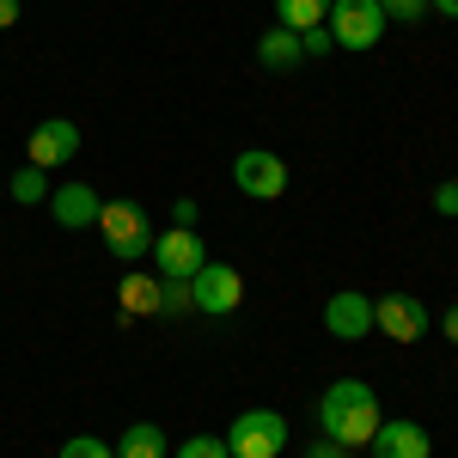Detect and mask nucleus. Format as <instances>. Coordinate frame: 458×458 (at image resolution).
<instances>
[{
	"instance_id": "f257e3e1",
	"label": "nucleus",
	"mask_w": 458,
	"mask_h": 458,
	"mask_svg": "<svg viewBox=\"0 0 458 458\" xmlns=\"http://www.w3.org/2000/svg\"><path fill=\"white\" fill-rule=\"evenodd\" d=\"M379 397L373 386H360V379H336V386L318 397V428H324V440H336V446H367L373 434H379Z\"/></svg>"
},
{
	"instance_id": "f03ea898",
	"label": "nucleus",
	"mask_w": 458,
	"mask_h": 458,
	"mask_svg": "<svg viewBox=\"0 0 458 458\" xmlns=\"http://www.w3.org/2000/svg\"><path fill=\"white\" fill-rule=\"evenodd\" d=\"M98 233H105V250H110V257H123V263L147 257L153 239H159V233L147 226L141 202H105V208H98Z\"/></svg>"
},
{
	"instance_id": "7ed1b4c3",
	"label": "nucleus",
	"mask_w": 458,
	"mask_h": 458,
	"mask_svg": "<svg viewBox=\"0 0 458 458\" xmlns=\"http://www.w3.org/2000/svg\"><path fill=\"white\" fill-rule=\"evenodd\" d=\"M324 25H330V43L336 49H354L360 55V49H373L386 37L391 19L379 13V0H330V19Z\"/></svg>"
},
{
	"instance_id": "20e7f679",
	"label": "nucleus",
	"mask_w": 458,
	"mask_h": 458,
	"mask_svg": "<svg viewBox=\"0 0 458 458\" xmlns=\"http://www.w3.org/2000/svg\"><path fill=\"white\" fill-rule=\"evenodd\" d=\"M226 453L233 458H282L287 453V416L276 410H245L233 434H226Z\"/></svg>"
},
{
	"instance_id": "39448f33",
	"label": "nucleus",
	"mask_w": 458,
	"mask_h": 458,
	"mask_svg": "<svg viewBox=\"0 0 458 458\" xmlns=\"http://www.w3.org/2000/svg\"><path fill=\"white\" fill-rule=\"evenodd\" d=\"M190 300H196V312H208V318L239 312V300H245V276L226 269V263H202V269L190 276Z\"/></svg>"
},
{
	"instance_id": "423d86ee",
	"label": "nucleus",
	"mask_w": 458,
	"mask_h": 458,
	"mask_svg": "<svg viewBox=\"0 0 458 458\" xmlns=\"http://www.w3.org/2000/svg\"><path fill=\"white\" fill-rule=\"evenodd\" d=\"M153 263H159V282H190L208 257H202V233L196 226H172L153 239Z\"/></svg>"
},
{
	"instance_id": "0eeeda50",
	"label": "nucleus",
	"mask_w": 458,
	"mask_h": 458,
	"mask_svg": "<svg viewBox=\"0 0 458 458\" xmlns=\"http://www.w3.org/2000/svg\"><path fill=\"white\" fill-rule=\"evenodd\" d=\"M233 183H239L245 196H257V202H276V196L287 190V165L276 159V153H257V147H250V153L233 159Z\"/></svg>"
},
{
	"instance_id": "6e6552de",
	"label": "nucleus",
	"mask_w": 458,
	"mask_h": 458,
	"mask_svg": "<svg viewBox=\"0 0 458 458\" xmlns=\"http://www.w3.org/2000/svg\"><path fill=\"white\" fill-rule=\"evenodd\" d=\"M373 330H386L391 343H416L428 330V306L410 293H386V300H373Z\"/></svg>"
},
{
	"instance_id": "1a4fd4ad",
	"label": "nucleus",
	"mask_w": 458,
	"mask_h": 458,
	"mask_svg": "<svg viewBox=\"0 0 458 458\" xmlns=\"http://www.w3.org/2000/svg\"><path fill=\"white\" fill-rule=\"evenodd\" d=\"M73 153H80V129H73L68 116H49V123H37L31 129V165H68Z\"/></svg>"
},
{
	"instance_id": "9d476101",
	"label": "nucleus",
	"mask_w": 458,
	"mask_h": 458,
	"mask_svg": "<svg viewBox=\"0 0 458 458\" xmlns=\"http://www.w3.org/2000/svg\"><path fill=\"white\" fill-rule=\"evenodd\" d=\"M324 330L343 336V343H360V336L373 330V300H367V293H330V306H324Z\"/></svg>"
},
{
	"instance_id": "9b49d317",
	"label": "nucleus",
	"mask_w": 458,
	"mask_h": 458,
	"mask_svg": "<svg viewBox=\"0 0 458 458\" xmlns=\"http://www.w3.org/2000/svg\"><path fill=\"white\" fill-rule=\"evenodd\" d=\"M98 208H105V202H98V190H92V183H62V190L49 196V214H55L68 233H80V226H98Z\"/></svg>"
},
{
	"instance_id": "f8f14e48",
	"label": "nucleus",
	"mask_w": 458,
	"mask_h": 458,
	"mask_svg": "<svg viewBox=\"0 0 458 458\" xmlns=\"http://www.w3.org/2000/svg\"><path fill=\"white\" fill-rule=\"evenodd\" d=\"M367 446H373V458H428L434 453L428 446V428H416V422H379V434Z\"/></svg>"
},
{
	"instance_id": "ddd939ff",
	"label": "nucleus",
	"mask_w": 458,
	"mask_h": 458,
	"mask_svg": "<svg viewBox=\"0 0 458 458\" xmlns=\"http://www.w3.org/2000/svg\"><path fill=\"white\" fill-rule=\"evenodd\" d=\"M257 62L269 73H293L300 62H306V49H300V31H287V25H276V31L257 37Z\"/></svg>"
},
{
	"instance_id": "4468645a",
	"label": "nucleus",
	"mask_w": 458,
	"mask_h": 458,
	"mask_svg": "<svg viewBox=\"0 0 458 458\" xmlns=\"http://www.w3.org/2000/svg\"><path fill=\"white\" fill-rule=\"evenodd\" d=\"M116 300H123V312H129V318H153V312H165V287L147 282V276H123Z\"/></svg>"
},
{
	"instance_id": "2eb2a0df",
	"label": "nucleus",
	"mask_w": 458,
	"mask_h": 458,
	"mask_svg": "<svg viewBox=\"0 0 458 458\" xmlns=\"http://www.w3.org/2000/svg\"><path fill=\"white\" fill-rule=\"evenodd\" d=\"M330 19V0H276V25L287 31H318Z\"/></svg>"
},
{
	"instance_id": "dca6fc26",
	"label": "nucleus",
	"mask_w": 458,
	"mask_h": 458,
	"mask_svg": "<svg viewBox=\"0 0 458 458\" xmlns=\"http://www.w3.org/2000/svg\"><path fill=\"white\" fill-rule=\"evenodd\" d=\"M172 446H165V428L153 422H135L129 434H123V446H116V458H165Z\"/></svg>"
},
{
	"instance_id": "f3484780",
	"label": "nucleus",
	"mask_w": 458,
	"mask_h": 458,
	"mask_svg": "<svg viewBox=\"0 0 458 458\" xmlns=\"http://www.w3.org/2000/svg\"><path fill=\"white\" fill-rule=\"evenodd\" d=\"M55 458H116V446L92 440V434H73V440H62V453H55Z\"/></svg>"
},
{
	"instance_id": "a211bd4d",
	"label": "nucleus",
	"mask_w": 458,
	"mask_h": 458,
	"mask_svg": "<svg viewBox=\"0 0 458 458\" xmlns=\"http://www.w3.org/2000/svg\"><path fill=\"white\" fill-rule=\"evenodd\" d=\"M43 190H49V177H43V165H25V172L13 177V196H19V202H43Z\"/></svg>"
},
{
	"instance_id": "6ab92c4d",
	"label": "nucleus",
	"mask_w": 458,
	"mask_h": 458,
	"mask_svg": "<svg viewBox=\"0 0 458 458\" xmlns=\"http://www.w3.org/2000/svg\"><path fill=\"white\" fill-rule=\"evenodd\" d=\"M379 13L397 19V25H416V19H428L434 6H428V0H379Z\"/></svg>"
},
{
	"instance_id": "aec40b11",
	"label": "nucleus",
	"mask_w": 458,
	"mask_h": 458,
	"mask_svg": "<svg viewBox=\"0 0 458 458\" xmlns=\"http://www.w3.org/2000/svg\"><path fill=\"white\" fill-rule=\"evenodd\" d=\"M177 458H233L226 453V440H214V434H196V440H183Z\"/></svg>"
},
{
	"instance_id": "412c9836",
	"label": "nucleus",
	"mask_w": 458,
	"mask_h": 458,
	"mask_svg": "<svg viewBox=\"0 0 458 458\" xmlns=\"http://www.w3.org/2000/svg\"><path fill=\"white\" fill-rule=\"evenodd\" d=\"M300 49H306V55H330L336 43H330V31L318 25V31H300Z\"/></svg>"
},
{
	"instance_id": "4be33fe9",
	"label": "nucleus",
	"mask_w": 458,
	"mask_h": 458,
	"mask_svg": "<svg viewBox=\"0 0 458 458\" xmlns=\"http://www.w3.org/2000/svg\"><path fill=\"white\" fill-rule=\"evenodd\" d=\"M196 300H190V282H165V312H190Z\"/></svg>"
},
{
	"instance_id": "5701e85b",
	"label": "nucleus",
	"mask_w": 458,
	"mask_h": 458,
	"mask_svg": "<svg viewBox=\"0 0 458 458\" xmlns=\"http://www.w3.org/2000/svg\"><path fill=\"white\" fill-rule=\"evenodd\" d=\"M434 214L458 220V183H440V190H434Z\"/></svg>"
},
{
	"instance_id": "b1692460",
	"label": "nucleus",
	"mask_w": 458,
	"mask_h": 458,
	"mask_svg": "<svg viewBox=\"0 0 458 458\" xmlns=\"http://www.w3.org/2000/svg\"><path fill=\"white\" fill-rule=\"evenodd\" d=\"M172 226H196V202H190V196L172 208Z\"/></svg>"
},
{
	"instance_id": "393cba45",
	"label": "nucleus",
	"mask_w": 458,
	"mask_h": 458,
	"mask_svg": "<svg viewBox=\"0 0 458 458\" xmlns=\"http://www.w3.org/2000/svg\"><path fill=\"white\" fill-rule=\"evenodd\" d=\"M19 13H25L19 0H0V31H13V25H19Z\"/></svg>"
},
{
	"instance_id": "a878e982",
	"label": "nucleus",
	"mask_w": 458,
	"mask_h": 458,
	"mask_svg": "<svg viewBox=\"0 0 458 458\" xmlns=\"http://www.w3.org/2000/svg\"><path fill=\"white\" fill-rule=\"evenodd\" d=\"M306 458H349V446H336V440H324V446H312Z\"/></svg>"
},
{
	"instance_id": "bb28decb",
	"label": "nucleus",
	"mask_w": 458,
	"mask_h": 458,
	"mask_svg": "<svg viewBox=\"0 0 458 458\" xmlns=\"http://www.w3.org/2000/svg\"><path fill=\"white\" fill-rule=\"evenodd\" d=\"M428 6H440L446 19H458V0H428Z\"/></svg>"
},
{
	"instance_id": "cd10ccee",
	"label": "nucleus",
	"mask_w": 458,
	"mask_h": 458,
	"mask_svg": "<svg viewBox=\"0 0 458 458\" xmlns=\"http://www.w3.org/2000/svg\"><path fill=\"white\" fill-rule=\"evenodd\" d=\"M446 336H453V343H458V306H453V312H446Z\"/></svg>"
}]
</instances>
